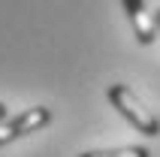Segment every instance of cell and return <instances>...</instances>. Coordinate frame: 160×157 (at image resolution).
Masks as SVG:
<instances>
[{
  "instance_id": "obj_1",
  "label": "cell",
  "mask_w": 160,
  "mask_h": 157,
  "mask_svg": "<svg viewBox=\"0 0 160 157\" xmlns=\"http://www.w3.org/2000/svg\"><path fill=\"white\" fill-rule=\"evenodd\" d=\"M106 94H109V100H112V106H115L139 133H145V136H160V118L151 115V109H145L142 100L127 85H109Z\"/></svg>"
},
{
  "instance_id": "obj_2",
  "label": "cell",
  "mask_w": 160,
  "mask_h": 157,
  "mask_svg": "<svg viewBox=\"0 0 160 157\" xmlns=\"http://www.w3.org/2000/svg\"><path fill=\"white\" fill-rule=\"evenodd\" d=\"M48 121H52V112L45 106H33V109L21 112L18 118H6L0 124V148L9 145L12 139H18V136H24V133H33L39 127H45Z\"/></svg>"
},
{
  "instance_id": "obj_3",
  "label": "cell",
  "mask_w": 160,
  "mask_h": 157,
  "mask_svg": "<svg viewBox=\"0 0 160 157\" xmlns=\"http://www.w3.org/2000/svg\"><path fill=\"white\" fill-rule=\"evenodd\" d=\"M127 9V15L133 21V30H136V39L142 45H151L157 39V24H154V15L145 9V0H121Z\"/></svg>"
},
{
  "instance_id": "obj_4",
  "label": "cell",
  "mask_w": 160,
  "mask_h": 157,
  "mask_svg": "<svg viewBox=\"0 0 160 157\" xmlns=\"http://www.w3.org/2000/svg\"><path fill=\"white\" fill-rule=\"evenodd\" d=\"M82 157H151L142 145H124V148H106V151H85Z\"/></svg>"
},
{
  "instance_id": "obj_5",
  "label": "cell",
  "mask_w": 160,
  "mask_h": 157,
  "mask_svg": "<svg viewBox=\"0 0 160 157\" xmlns=\"http://www.w3.org/2000/svg\"><path fill=\"white\" fill-rule=\"evenodd\" d=\"M154 24H157V36H160V9L154 12Z\"/></svg>"
},
{
  "instance_id": "obj_6",
  "label": "cell",
  "mask_w": 160,
  "mask_h": 157,
  "mask_svg": "<svg viewBox=\"0 0 160 157\" xmlns=\"http://www.w3.org/2000/svg\"><path fill=\"white\" fill-rule=\"evenodd\" d=\"M3 121H6V106L0 103V124H3Z\"/></svg>"
}]
</instances>
